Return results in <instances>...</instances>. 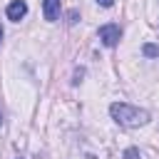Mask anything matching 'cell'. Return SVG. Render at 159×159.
I'll return each mask as SVG.
<instances>
[{"mask_svg": "<svg viewBox=\"0 0 159 159\" xmlns=\"http://www.w3.org/2000/svg\"><path fill=\"white\" fill-rule=\"evenodd\" d=\"M109 114L117 124L122 127H142L149 122V112L147 109H139V107H132L127 102H112L109 104Z\"/></svg>", "mask_w": 159, "mask_h": 159, "instance_id": "obj_1", "label": "cell"}, {"mask_svg": "<svg viewBox=\"0 0 159 159\" xmlns=\"http://www.w3.org/2000/svg\"><path fill=\"white\" fill-rule=\"evenodd\" d=\"M119 37H122V30H119V25H102L99 27V40L107 45V47H114L117 42H119Z\"/></svg>", "mask_w": 159, "mask_h": 159, "instance_id": "obj_2", "label": "cell"}, {"mask_svg": "<svg viewBox=\"0 0 159 159\" xmlns=\"http://www.w3.org/2000/svg\"><path fill=\"white\" fill-rule=\"evenodd\" d=\"M25 15H27V5H25V0H12V2L7 5V17H10V20L17 22V20H22Z\"/></svg>", "mask_w": 159, "mask_h": 159, "instance_id": "obj_3", "label": "cell"}, {"mask_svg": "<svg viewBox=\"0 0 159 159\" xmlns=\"http://www.w3.org/2000/svg\"><path fill=\"white\" fill-rule=\"evenodd\" d=\"M42 12H45V20L55 22L60 17V0H42Z\"/></svg>", "mask_w": 159, "mask_h": 159, "instance_id": "obj_4", "label": "cell"}, {"mask_svg": "<svg viewBox=\"0 0 159 159\" xmlns=\"http://www.w3.org/2000/svg\"><path fill=\"white\" fill-rule=\"evenodd\" d=\"M142 52H144V57H157V55H159V47H157V45H144Z\"/></svg>", "mask_w": 159, "mask_h": 159, "instance_id": "obj_5", "label": "cell"}, {"mask_svg": "<svg viewBox=\"0 0 159 159\" xmlns=\"http://www.w3.org/2000/svg\"><path fill=\"white\" fill-rule=\"evenodd\" d=\"M124 159H142V154L137 147H129V149H124Z\"/></svg>", "mask_w": 159, "mask_h": 159, "instance_id": "obj_6", "label": "cell"}, {"mask_svg": "<svg viewBox=\"0 0 159 159\" xmlns=\"http://www.w3.org/2000/svg\"><path fill=\"white\" fill-rule=\"evenodd\" d=\"M97 2H99L102 7H112V5H114V0H97Z\"/></svg>", "mask_w": 159, "mask_h": 159, "instance_id": "obj_7", "label": "cell"}, {"mask_svg": "<svg viewBox=\"0 0 159 159\" xmlns=\"http://www.w3.org/2000/svg\"><path fill=\"white\" fill-rule=\"evenodd\" d=\"M0 42H2V27H0Z\"/></svg>", "mask_w": 159, "mask_h": 159, "instance_id": "obj_8", "label": "cell"}, {"mask_svg": "<svg viewBox=\"0 0 159 159\" xmlns=\"http://www.w3.org/2000/svg\"><path fill=\"white\" fill-rule=\"evenodd\" d=\"M84 159H97V157H92V154H89V157H84Z\"/></svg>", "mask_w": 159, "mask_h": 159, "instance_id": "obj_9", "label": "cell"}, {"mask_svg": "<svg viewBox=\"0 0 159 159\" xmlns=\"http://www.w3.org/2000/svg\"><path fill=\"white\" fill-rule=\"evenodd\" d=\"M0 124H2V114H0Z\"/></svg>", "mask_w": 159, "mask_h": 159, "instance_id": "obj_10", "label": "cell"}]
</instances>
